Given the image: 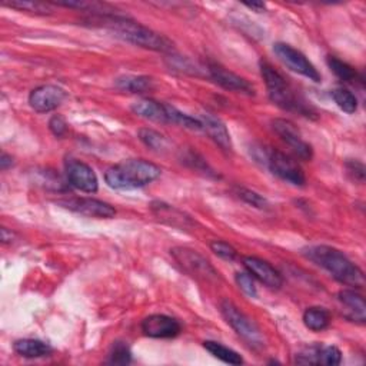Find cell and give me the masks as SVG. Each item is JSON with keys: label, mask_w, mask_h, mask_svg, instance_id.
Returning <instances> with one entry per match:
<instances>
[{"label": "cell", "mask_w": 366, "mask_h": 366, "mask_svg": "<svg viewBox=\"0 0 366 366\" xmlns=\"http://www.w3.org/2000/svg\"><path fill=\"white\" fill-rule=\"evenodd\" d=\"M90 23L113 32L119 39L129 42L135 46L163 53L173 50V43L168 38L125 16L113 14L96 15L90 19Z\"/></svg>", "instance_id": "cell-1"}, {"label": "cell", "mask_w": 366, "mask_h": 366, "mask_svg": "<svg viewBox=\"0 0 366 366\" xmlns=\"http://www.w3.org/2000/svg\"><path fill=\"white\" fill-rule=\"evenodd\" d=\"M309 261L329 272L338 282L360 289L365 285L362 269L355 265L343 252L326 245L308 247L302 252Z\"/></svg>", "instance_id": "cell-2"}, {"label": "cell", "mask_w": 366, "mask_h": 366, "mask_svg": "<svg viewBox=\"0 0 366 366\" xmlns=\"http://www.w3.org/2000/svg\"><path fill=\"white\" fill-rule=\"evenodd\" d=\"M162 169L145 159H128L109 168L104 181L109 188L116 190H131L144 188L156 181Z\"/></svg>", "instance_id": "cell-3"}, {"label": "cell", "mask_w": 366, "mask_h": 366, "mask_svg": "<svg viewBox=\"0 0 366 366\" xmlns=\"http://www.w3.org/2000/svg\"><path fill=\"white\" fill-rule=\"evenodd\" d=\"M261 75L265 80L269 99L281 109L288 112H295L299 114H303L306 117H311L315 114V110L311 104H308L305 100H302L295 90L291 87V85L286 82V79L267 60L259 62Z\"/></svg>", "instance_id": "cell-4"}, {"label": "cell", "mask_w": 366, "mask_h": 366, "mask_svg": "<svg viewBox=\"0 0 366 366\" xmlns=\"http://www.w3.org/2000/svg\"><path fill=\"white\" fill-rule=\"evenodd\" d=\"M252 154L257 162L265 165L275 176H278L284 182H288L294 186H303L306 183V176L302 168L284 152L259 146L254 148Z\"/></svg>", "instance_id": "cell-5"}, {"label": "cell", "mask_w": 366, "mask_h": 366, "mask_svg": "<svg viewBox=\"0 0 366 366\" xmlns=\"http://www.w3.org/2000/svg\"><path fill=\"white\" fill-rule=\"evenodd\" d=\"M220 312L227 325L251 348H264L265 342L259 326L248 315L243 313L236 305H233L230 301H223L220 303Z\"/></svg>", "instance_id": "cell-6"}, {"label": "cell", "mask_w": 366, "mask_h": 366, "mask_svg": "<svg viewBox=\"0 0 366 366\" xmlns=\"http://www.w3.org/2000/svg\"><path fill=\"white\" fill-rule=\"evenodd\" d=\"M171 255L176 261V264L190 276L206 281V282L219 281L217 271L198 251H193L190 248L178 247V248L171 249Z\"/></svg>", "instance_id": "cell-7"}, {"label": "cell", "mask_w": 366, "mask_h": 366, "mask_svg": "<svg viewBox=\"0 0 366 366\" xmlns=\"http://www.w3.org/2000/svg\"><path fill=\"white\" fill-rule=\"evenodd\" d=\"M274 52L278 56V59L292 72L302 75L315 83H319L322 80V76L315 68V65L301 50L295 49L294 46L278 42L274 45Z\"/></svg>", "instance_id": "cell-8"}, {"label": "cell", "mask_w": 366, "mask_h": 366, "mask_svg": "<svg viewBox=\"0 0 366 366\" xmlns=\"http://www.w3.org/2000/svg\"><path fill=\"white\" fill-rule=\"evenodd\" d=\"M272 128L275 134L294 151V154L302 161H311L313 156L312 146L302 138L299 129L294 122L288 119L272 120Z\"/></svg>", "instance_id": "cell-9"}, {"label": "cell", "mask_w": 366, "mask_h": 366, "mask_svg": "<svg viewBox=\"0 0 366 366\" xmlns=\"http://www.w3.org/2000/svg\"><path fill=\"white\" fill-rule=\"evenodd\" d=\"M58 203L72 212H76L87 217L112 219L116 215V209L112 205L93 198H69L60 199L58 200Z\"/></svg>", "instance_id": "cell-10"}, {"label": "cell", "mask_w": 366, "mask_h": 366, "mask_svg": "<svg viewBox=\"0 0 366 366\" xmlns=\"http://www.w3.org/2000/svg\"><path fill=\"white\" fill-rule=\"evenodd\" d=\"M66 176L70 186L85 193H96L99 181L95 171L85 162L77 159L66 161Z\"/></svg>", "instance_id": "cell-11"}, {"label": "cell", "mask_w": 366, "mask_h": 366, "mask_svg": "<svg viewBox=\"0 0 366 366\" xmlns=\"http://www.w3.org/2000/svg\"><path fill=\"white\" fill-rule=\"evenodd\" d=\"M208 72L210 77L215 80V83H217L226 90L236 92V93H245L248 96L255 95V86L251 82H248L245 77L227 70L226 68H223L216 62L208 63Z\"/></svg>", "instance_id": "cell-12"}, {"label": "cell", "mask_w": 366, "mask_h": 366, "mask_svg": "<svg viewBox=\"0 0 366 366\" xmlns=\"http://www.w3.org/2000/svg\"><path fill=\"white\" fill-rule=\"evenodd\" d=\"M66 97L68 93L65 89L55 85H43L31 92L29 104L38 113H49L58 109Z\"/></svg>", "instance_id": "cell-13"}, {"label": "cell", "mask_w": 366, "mask_h": 366, "mask_svg": "<svg viewBox=\"0 0 366 366\" xmlns=\"http://www.w3.org/2000/svg\"><path fill=\"white\" fill-rule=\"evenodd\" d=\"M141 329L145 336L154 339H171L181 333L182 326L172 316L163 313H154L142 321Z\"/></svg>", "instance_id": "cell-14"}, {"label": "cell", "mask_w": 366, "mask_h": 366, "mask_svg": "<svg viewBox=\"0 0 366 366\" xmlns=\"http://www.w3.org/2000/svg\"><path fill=\"white\" fill-rule=\"evenodd\" d=\"M299 365L335 366L342 360V352L333 345H312L299 352L295 357Z\"/></svg>", "instance_id": "cell-15"}, {"label": "cell", "mask_w": 366, "mask_h": 366, "mask_svg": "<svg viewBox=\"0 0 366 366\" xmlns=\"http://www.w3.org/2000/svg\"><path fill=\"white\" fill-rule=\"evenodd\" d=\"M243 267L247 268V271L258 279L261 284L271 289H279L284 284L282 275L267 261L257 258V257H247L243 258Z\"/></svg>", "instance_id": "cell-16"}, {"label": "cell", "mask_w": 366, "mask_h": 366, "mask_svg": "<svg viewBox=\"0 0 366 366\" xmlns=\"http://www.w3.org/2000/svg\"><path fill=\"white\" fill-rule=\"evenodd\" d=\"M199 120L202 122V131H205L220 149L226 152L232 151L230 135L227 132V128L219 117L210 113H203L199 116Z\"/></svg>", "instance_id": "cell-17"}, {"label": "cell", "mask_w": 366, "mask_h": 366, "mask_svg": "<svg viewBox=\"0 0 366 366\" xmlns=\"http://www.w3.org/2000/svg\"><path fill=\"white\" fill-rule=\"evenodd\" d=\"M132 112L144 119L158 122V124H168L166 103H161L154 99H142L132 104Z\"/></svg>", "instance_id": "cell-18"}, {"label": "cell", "mask_w": 366, "mask_h": 366, "mask_svg": "<svg viewBox=\"0 0 366 366\" xmlns=\"http://www.w3.org/2000/svg\"><path fill=\"white\" fill-rule=\"evenodd\" d=\"M340 303L348 308V318L363 323L366 321V303L365 299L352 289H343L338 294Z\"/></svg>", "instance_id": "cell-19"}, {"label": "cell", "mask_w": 366, "mask_h": 366, "mask_svg": "<svg viewBox=\"0 0 366 366\" xmlns=\"http://www.w3.org/2000/svg\"><path fill=\"white\" fill-rule=\"evenodd\" d=\"M114 86L119 90L142 95V93H148V92L154 90L155 83H154V79L149 76L125 75V76H120L114 80Z\"/></svg>", "instance_id": "cell-20"}, {"label": "cell", "mask_w": 366, "mask_h": 366, "mask_svg": "<svg viewBox=\"0 0 366 366\" xmlns=\"http://www.w3.org/2000/svg\"><path fill=\"white\" fill-rule=\"evenodd\" d=\"M15 352L19 356L29 357V359H38V357H45L52 355L53 349L49 343L39 340V339H19L14 345Z\"/></svg>", "instance_id": "cell-21"}, {"label": "cell", "mask_w": 366, "mask_h": 366, "mask_svg": "<svg viewBox=\"0 0 366 366\" xmlns=\"http://www.w3.org/2000/svg\"><path fill=\"white\" fill-rule=\"evenodd\" d=\"M303 323L308 329L313 332H322L330 325V313L328 309L321 306L308 308L303 312Z\"/></svg>", "instance_id": "cell-22"}, {"label": "cell", "mask_w": 366, "mask_h": 366, "mask_svg": "<svg viewBox=\"0 0 366 366\" xmlns=\"http://www.w3.org/2000/svg\"><path fill=\"white\" fill-rule=\"evenodd\" d=\"M203 348L210 355H213L215 357L220 359L225 363H229V365H242L243 363V357L236 350H233L219 342L206 340V342H203Z\"/></svg>", "instance_id": "cell-23"}, {"label": "cell", "mask_w": 366, "mask_h": 366, "mask_svg": "<svg viewBox=\"0 0 366 366\" xmlns=\"http://www.w3.org/2000/svg\"><path fill=\"white\" fill-rule=\"evenodd\" d=\"M166 113H168V124H175L190 131H202V122L199 120V117L186 114L171 104H166Z\"/></svg>", "instance_id": "cell-24"}, {"label": "cell", "mask_w": 366, "mask_h": 366, "mask_svg": "<svg viewBox=\"0 0 366 366\" xmlns=\"http://www.w3.org/2000/svg\"><path fill=\"white\" fill-rule=\"evenodd\" d=\"M326 63L329 66V69L343 82L346 83H355L359 79L357 72L355 70V68H352L349 63L335 58V56H328Z\"/></svg>", "instance_id": "cell-25"}, {"label": "cell", "mask_w": 366, "mask_h": 366, "mask_svg": "<svg viewBox=\"0 0 366 366\" xmlns=\"http://www.w3.org/2000/svg\"><path fill=\"white\" fill-rule=\"evenodd\" d=\"M332 99L345 113H355L357 110V97L346 87H336L332 90Z\"/></svg>", "instance_id": "cell-26"}, {"label": "cell", "mask_w": 366, "mask_h": 366, "mask_svg": "<svg viewBox=\"0 0 366 366\" xmlns=\"http://www.w3.org/2000/svg\"><path fill=\"white\" fill-rule=\"evenodd\" d=\"M5 6H9L12 9H18L22 12H31L36 15H49L52 12L49 4L42 2H32V0H14V2H4Z\"/></svg>", "instance_id": "cell-27"}, {"label": "cell", "mask_w": 366, "mask_h": 366, "mask_svg": "<svg viewBox=\"0 0 366 366\" xmlns=\"http://www.w3.org/2000/svg\"><path fill=\"white\" fill-rule=\"evenodd\" d=\"M138 135L141 142L155 152H163L168 148V139L154 129H149V128L141 129Z\"/></svg>", "instance_id": "cell-28"}, {"label": "cell", "mask_w": 366, "mask_h": 366, "mask_svg": "<svg viewBox=\"0 0 366 366\" xmlns=\"http://www.w3.org/2000/svg\"><path fill=\"white\" fill-rule=\"evenodd\" d=\"M132 362V352L125 342H114L107 355L110 365H128Z\"/></svg>", "instance_id": "cell-29"}, {"label": "cell", "mask_w": 366, "mask_h": 366, "mask_svg": "<svg viewBox=\"0 0 366 366\" xmlns=\"http://www.w3.org/2000/svg\"><path fill=\"white\" fill-rule=\"evenodd\" d=\"M235 195L245 203H248V205H251L257 209H268L269 208V202L255 190L242 188V186H236L235 188Z\"/></svg>", "instance_id": "cell-30"}, {"label": "cell", "mask_w": 366, "mask_h": 366, "mask_svg": "<svg viewBox=\"0 0 366 366\" xmlns=\"http://www.w3.org/2000/svg\"><path fill=\"white\" fill-rule=\"evenodd\" d=\"M183 162L188 165V166H190L192 169H196V171H199V172H202V173H205V175H208V176H215V178H217L216 176V173H215V171L208 165V162L203 159V158H200L196 152H192V151H189V152H186L185 155H183Z\"/></svg>", "instance_id": "cell-31"}, {"label": "cell", "mask_w": 366, "mask_h": 366, "mask_svg": "<svg viewBox=\"0 0 366 366\" xmlns=\"http://www.w3.org/2000/svg\"><path fill=\"white\" fill-rule=\"evenodd\" d=\"M210 249H212V252L216 257H219L223 261L232 262V261H235L237 258L236 249L230 245V243H227L225 240H213V242H210Z\"/></svg>", "instance_id": "cell-32"}, {"label": "cell", "mask_w": 366, "mask_h": 366, "mask_svg": "<svg viewBox=\"0 0 366 366\" xmlns=\"http://www.w3.org/2000/svg\"><path fill=\"white\" fill-rule=\"evenodd\" d=\"M235 279H236V284L237 286L242 289L243 294H247L248 296L251 298H257L258 296V289H257V285H255V278L248 272H237L235 275Z\"/></svg>", "instance_id": "cell-33"}, {"label": "cell", "mask_w": 366, "mask_h": 366, "mask_svg": "<svg viewBox=\"0 0 366 366\" xmlns=\"http://www.w3.org/2000/svg\"><path fill=\"white\" fill-rule=\"evenodd\" d=\"M49 129L50 132L56 136V138H62L68 134V124L65 117L59 116V114H55L50 117L49 120Z\"/></svg>", "instance_id": "cell-34"}, {"label": "cell", "mask_w": 366, "mask_h": 366, "mask_svg": "<svg viewBox=\"0 0 366 366\" xmlns=\"http://www.w3.org/2000/svg\"><path fill=\"white\" fill-rule=\"evenodd\" d=\"M346 171L353 181H357L360 183L365 181V166L362 162H357V161L346 162Z\"/></svg>", "instance_id": "cell-35"}, {"label": "cell", "mask_w": 366, "mask_h": 366, "mask_svg": "<svg viewBox=\"0 0 366 366\" xmlns=\"http://www.w3.org/2000/svg\"><path fill=\"white\" fill-rule=\"evenodd\" d=\"M12 166H14V158L6 152H4L2 156H0V168H2V171H8Z\"/></svg>", "instance_id": "cell-36"}, {"label": "cell", "mask_w": 366, "mask_h": 366, "mask_svg": "<svg viewBox=\"0 0 366 366\" xmlns=\"http://www.w3.org/2000/svg\"><path fill=\"white\" fill-rule=\"evenodd\" d=\"M0 233H2V242L4 243H9L15 239V233L6 227H2V230H0Z\"/></svg>", "instance_id": "cell-37"}, {"label": "cell", "mask_w": 366, "mask_h": 366, "mask_svg": "<svg viewBox=\"0 0 366 366\" xmlns=\"http://www.w3.org/2000/svg\"><path fill=\"white\" fill-rule=\"evenodd\" d=\"M245 6H247L248 9H251V11L258 12V14H262V12L267 11V5L262 4V2H258V4H245Z\"/></svg>", "instance_id": "cell-38"}]
</instances>
